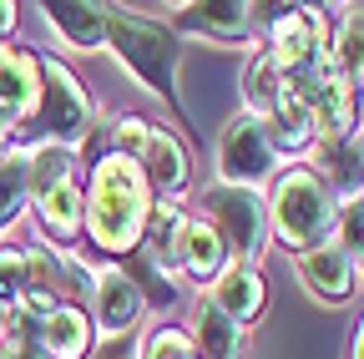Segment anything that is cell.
<instances>
[{
    "instance_id": "1",
    "label": "cell",
    "mask_w": 364,
    "mask_h": 359,
    "mask_svg": "<svg viewBox=\"0 0 364 359\" xmlns=\"http://www.w3.org/2000/svg\"><path fill=\"white\" fill-rule=\"evenodd\" d=\"M81 198H86V228L81 238L97 248V258H132L147 238V223L157 208V193L147 183V172L136 167L127 152L102 147L91 152L86 177H81Z\"/></svg>"
},
{
    "instance_id": "2",
    "label": "cell",
    "mask_w": 364,
    "mask_h": 359,
    "mask_svg": "<svg viewBox=\"0 0 364 359\" xmlns=\"http://www.w3.org/2000/svg\"><path fill=\"white\" fill-rule=\"evenodd\" d=\"M263 208H268V238L284 243L289 253H304V248H318L334 238V223H339V203L334 193L324 188L309 162H289L273 188L263 193Z\"/></svg>"
},
{
    "instance_id": "3",
    "label": "cell",
    "mask_w": 364,
    "mask_h": 359,
    "mask_svg": "<svg viewBox=\"0 0 364 359\" xmlns=\"http://www.w3.org/2000/svg\"><path fill=\"white\" fill-rule=\"evenodd\" d=\"M107 46L122 61V71L132 81H142L147 92H157L177 117H188V102L177 97V66H182V36L152 16H132V11H112L107 26Z\"/></svg>"
},
{
    "instance_id": "4",
    "label": "cell",
    "mask_w": 364,
    "mask_h": 359,
    "mask_svg": "<svg viewBox=\"0 0 364 359\" xmlns=\"http://www.w3.org/2000/svg\"><path fill=\"white\" fill-rule=\"evenodd\" d=\"M41 56V107L26 127H16V147H36V142H51V147H71L81 152L91 137H97V102H91V92L81 86V76L61 61V56Z\"/></svg>"
},
{
    "instance_id": "5",
    "label": "cell",
    "mask_w": 364,
    "mask_h": 359,
    "mask_svg": "<svg viewBox=\"0 0 364 359\" xmlns=\"http://www.w3.org/2000/svg\"><path fill=\"white\" fill-rule=\"evenodd\" d=\"M107 147L127 152L136 167H142L147 183H152V193H157L162 203H177L182 193L193 188V152H188V142H182L172 127H162V122H147V117L127 112V117L112 122V142H107Z\"/></svg>"
},
{
    "instance_id": "6",
    "label": "cell",
    "mask_w": 364,
    "mask_h": 359,
    "mask_svg": "<svg viewBox=\"0 0 364 359\" xmlns=\"http://www.w3.org/2000/svg\"><path fill=\"white\" fill-rule=\"evenodd\" d=\"M213 167H218V183H223V188L268 193V188H273V177H279L289 162H284L279 142H273L268 122L253 117V112H238V117H228L223 132H218Z\"/></svg>"
},
{
    "instance_id": "7",
    "label": "cell",
    "mask_w": 364,
    "mask_h": 359,
    "mask_svg": "<svg viewBox=\"0 0 364 359\" xmlns=\"http://www.w3.org/2000/svg\"><path fill=\"white\" fill-rule=\"evenodd\" d=\"M263 56L284 76L329 61V6H273L263 21Z\"/></svg>"
},
{
    "instance_id": "8",
    "label": "cell",
    "mask_w": 364,
    "mask_h": 359,
    "mask_svg": "<svg viewBox=\"0 0 364 359\" xmlns=\"http://www.w3.org/2000/svg\"><path fill=\"white\" fill-rule=\"evenodd\" d=\"M203 218L213 223V233L223 238L228 258L233 263H258L268 253V208H263V193H248V188H208L203 193Z\"/></svg>"
},
{
    "instance_id": "9",
    "label": "cell",
    "mask_w": 364,
    "mask_h": 359,
    "mask_svg": "<svg viewBox=\"0 0 364 359\" xmlns=\"http://www.w3.org/2000/svg\"><path fill=\"white\" fill-rule=\"evenodd\" d=\"M86 314L91 324H97L102 339H122L132 334L136 324H142V294H136V284L127 279V268L112 263V258H91V294H86Z\"/></svg>"
},
{
    "instance_id": "10",
    "label": "cell",
    "mask_w": 364,
    "mask_h": 359,
    "mask_svg": "<svg viewBox=\"0 0 364 359\" xmlns=\"http://www.w3.org/2000/svg\"><path fill=\"white\" fill-rule=\"evenodd\" d=\"M294 274H299V284H304L318 304H349L354 289H359V258L344 253V248L329 238V243H318V248L294 253Z\"/></svg>"
},
{
    "instance_id": "11",
    "label": "cell",
    "mask_w": 364,
    "mask_h": 359,
    "mask_svg": "<svg viewBox=\"0 0 364 359\" xmlns=\"http://www.w3.org/2000/svg\"><path fill=\"white\" fill-rule=\"evenodd\" d=\"M273 6H248V0H198L177 16V36L193 31V36H213V41H253L263 36V21H268Z\"/></svg>"
},
{
    "instance_id": "12",
    "label": "cell",
    "mask_w": 364,
    "mask_h": 359,
    "mask_svg": "<svg viewBox=\"0 0 364 359\" xmlns=\"http://www.w3.org/2000/svg\"><path fill=\"white\" fill-rule=\"evenodd\" d=\"M203 299L213 309H223L238 329H253L263 314H268V279H263L258 263H228L223 274L203 289Z\"/></svg>"
},
{
    "instance_id": "13",
    "label": "cell",
    "mask_w": 364,
    "mask_h": 359,
    "mask_svg": "<svg viewBox=\"0 0 364 359\" xmlns=\"http://www.w3.org/2000/svg\"><path fill=\"white\" fill-rule=\"evenodd\" d=\"M31 208H36V223L41 233L51 238L56 248H76L81 243V228H86V198H81V177H66V183H51V188H36L31 193Z\"/></svg>"
},
{
    "instance_id": "14",
    "label": "cell",
    "mask_w": 364,
    "mask_h": 359,
    "mask_svg": "<svg viewBox=\"0 0 364 359\" xmlns=\"http://www.w3.org/2000/svg\"><path fill=\"white\" fill-rule=\"evenodd\" d=\"M36 11L46 16V26H51L66 46H76V51H102L117 6H107V0H46V6H36Z\"/></svg>"
},
{
    "instance_id": "15",
    "label": "cell",
    "mask_w": 364,
    "mask_h": 359,
    "mask_svg": "<svg viewBox=\"0 0 364 359\" xmlns=\"http://www.w3.org/2000/svg\"><path fill=\"white\" fill-rule=\"evenodd\" d=\"M309 167L324 177V188L334 193L339 208L364 198V142L354 137V132H349V137H334V142H318Z\"/></svg>"
},
{
    "instance_id": "16",
    "label": "cell",
    "mask_w": 364,
    "mask_h": 359,
    "mask_svg": "<svg viewBox=\"0 0 364 359\" xmlns=\"http://www.w3.org/2000/svg\"><path fill=\"white\" fill-rule=\"evenodd\" d=\"M97 324H91L86 304H56L51 314L41 319V354L46 359H91V349H97Z\"/></svg>"
},
{
    "instance_id": "17",
    "label": "cell",
    "mask_w": 364,
    "mask_h": 359,
    "mask_svg": "<svg viewBox=\"0 0 364 359\" xmlns=\"http://www.w3.org/2000/svg\"><path fill=\"white\" fill-rule=\"evenodd\" d=\"M188 344L198 359H243L248 354V329H238L223 309H213L203 294L188 309Z\"/></svg>"
},
{
    "instance_id": "18",
    "label": "cell",
    "mask_w": 364,
    "mask_h": 359,
    "mask_svg": "<svg viewBox=\"0 0 364 359\" xmlns=\"http://www.w3.org/2000/svg\"><path fill=\"white\" fill-rule=\"evenodd\" d=\"M41 107V56L36 51H6L0 61V112L16 127H26Z\"/></svg>"
},
{
    "instance_id": "19",
    "label": "cell",
    "mask_w": 364,
    "mask_h": 359,
    "mask_svg": "<svg viewBox=\"0 0 364 359\" xmlns=\"http://www.w3.org/2000/svg\"><path fill=\"white\" fill-rule=\"evenodd\" d=\"M329 66L354 86H364V6H329Z\"/></svg>"
},
{
    "instance_id": "20",
    "label": "cell",
    "mask_w": 364,
    "mask_h": 359,
    "mask_svg": "<svg viewBox=\"0 0 364 359\" xmlns=\"http://www.w3.org/2000/svg\"><path fill=\"white\" fill-rule=\"evenodd\" d=\"M122 268H127V279L136 284V294H142V304L147 309H157V314H167V309H177V299H182V284L172 268L157 258V253H147V248H136L132 258H122Z\"/></svg>"
},
{
    "instance_id": "21",
    "label": "cell",
    "mask_w": 364,
    "mask_h": 359,
    "mask_svg": "<svg viewBox=\"0 0 364 359\" xmlns=\"http://www.w3.org/2000/svg\"><path fill=\"white\" fill-rule=\"evenodd\" d=\"M26 203H31V167H26V152H21V147H6V152H0V238L21 223Z\"/></svg>"
},
{
    "instance_id": "22",
    "label": "cell",
    "mask_w": 364,
    "mask_h": 359,
    "mask_svg": "<svg viewBox=\"0 0 364 359\" xmlns=\"http://www.w3.org/2000/svg\"><path fill=\"white\" fill-rule=\"evenodd\" d=\"M243 97H248V107H243V112H253V117H263V122H268V112H273V107L284 102V71L273 66L263 51H253V61H248Z\"/></svg>"
},
{
    "instance_id": "23",
    "label": "cell",
    "mask_w": 364,
    "mask_h": 359,
    "mask_svg": "<svg viewBox=\"0 0 364 359\" xmlns=\"http://www.w3.org/2000/svg\"><path fill=\"white\" fill-rule=\"evenodd\" d=\"M26 304V248H0V319Z\"/></svg>"
},
{
    "instance_id": "24",
    "label": "cell",
    "mask_w": 364,
    "mask_h": 359,
    "mask_svg": "<svg viewBox=\"0 0 364 359\" xmlns=\"http://www.w3.org/2000/svg\"><path fill=\"white\" fill-rule=\"evenodd\" d=\"M136 359H193V344H188V329L182 324H157L142 334V354Z\"/></svg>"
},
{
    "instance_id": "25",
    "label": "cell",
    "mask_w": 364,
    "mask_h": 359,
    "mask_svg": "<svg viewBox=\"0 0 364 359\" xmlns=\"http://www.w3.org/2000/svg\"><path fill=\"white\" fill-rule=\"evenodd\" d=\"M16 31V6H11V0H0V41H6Z\"/></svg>"
},
{
    "instance_id": "26",
    "label": "cell",
    "mask_w": 364,
    "mask_h": 359,
    "mask_svg": "<svg viewBox=\"0 0 364 359\" xmlns=\"http://www.w3.org/2000/svg\"><path fill=\"white\" fill-rule=\"evenodd\" d=\"M6 147H16V122L0 112V152H6Z\"/></svg>"
},
{
    "instance_id": "27",
    "label": "cell",
    "mask_w": 364,
    "mask_h": 359,
    "mask_svg": "<svg viewBox=\"0 0 364 359\" xmlns=\"http://www.w3.org/2000/svg\"><path fill=\"white\" fill-rule=\"evenodd\" d=\"M354 137L364 142V86H359V92H354Z\"/></svg>"
},
{
    "instance_id": "28",
    "label": "cell",
    "mask_w": 364,
    "mask_h": 359,
    "mask_svg": "<svg viewBox=\"0 0 364 359\" xmlns=\"http://www.w3.org/2000/svg\"><path fill=\"white\" fill-rule=\"evenodd\" d=\"M6 359H46L41 349H26V344H6Z\"/></svg>"
},
{
    "instance_id": "29",
    "label": "cell",
    "mask_w": 364,
    "mask_h": 359,
    "mask_svg": "<svg viewBox=\"0 0 364 359\" xmlns=\"http://www.w3.org/2000/svg\"><path fill=\"white\" fill-rule=\"evenodd\" d=\"M349 359H364V319H359V334H354V349H349Z\"/></svg>"
},
{
    "instance_id": "30",
    "label": "cell",
    "mask_w": 364,
    "mask_h": 359,
    "mask_svg": "<svg viewBox=\"0 0 364 359\" xmlns=\"http://www.w3.org/2000/svg\"><path fill=\"white\" fill-rule=\"evenodd\" d=\"M6 51H11V46H6V41H0V61H6Z\"/></svg>"
},
{
    "instance_id": "31",
    "label": "cell",
    "mask_w": 364,
    "mask_h": 359,
    "mask_svg": "<svg viewBox=\"0 0 364 359\" xmlns=\"http://www.w3.org/2000/svg\"><path fill=\"white\" fill-rule=\"evenodd\" d=\"M359 279H364V253H359Z\"/></svg>"
},
{
    "instance_id": "32",
    "label": "cell",
    "mask_w": 364,
    "mask_h": 359,
    "mask_svg": "<svg viewBox=\"0 0 364 359\" xmlns=\"http://www.w3.org/2000/svg\"><path fill=\"white\" fill-rule=\"evenodd\" d=\"M0 359H6V344H0Z\"/></svg>"
},
{
    "instance_id": "33",
    "label": "cell",
    "mask_w": 364,
    "mask_h": 359,
    "mask_svg": "<svg viewBox=\"0 0 364 359\" xmlns=\"http://www.w3.org/2000/svg\"><path fill=\"white\" fill-rule=\"evenodd\" d=\"M359 213H364V198H359Z\"/></svg>"
},
{
    "instance_id": "34",
    "label": "cell",
    "mask_w": 364,
    "mask_h": 359,
    "mask_svg": "<svg viewBox=\"0 0 364 359\" xmlns=\"http://www.w3.org/2000/svg\"><path fill=\"white\" fill-rule=\"evenodd\" d=\"M193 359H198V354H193Z\"/></svg>"
}]
</instances>
